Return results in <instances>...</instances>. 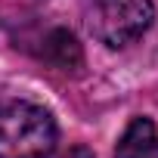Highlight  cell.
Segmentation results:
<instances>
[{"label":"cell","instance_id":"277c9868","mask_svg":"<svg viewBox=\"0 0 158 158\" xmlns=\"http://www.w3.org/2000/svg\"><path fill=\"white\" fill-rule=\"evenodd\" d=\"M40 56H44L50 65L62 68V71H74V68H81V62H84V56H81V44H77L74 34L65 31V28H53V31L44 37V50H40Z\"/></svg>","mask_w":158,"mask_h":158},{"label":"cell","instance_id":"3957f363","mask_svg":"<svg viewBox=\"0 0 158 158\" xmlns=\"http://www.w3.org/2000/svg\"><path fill=\"white\" fill-rule=\"evenodd\" d=\"M115 158H158V133L149 118H133L118 139Z\"/></svg>","mask_w":158,"mask_h":158},{"label":"cell","instance_id":"6da1fadb","mask_svg":"<svg viewBox=\"0 0 158 158\" xmlns=\"http://www.w3.org/2000/svg\"><path fill=\"white\" fill-rule=\"evenodd\" d=\"M56 136V121L47 109L0 96V158H50Z\"/></svg>","mask_w":158,"mask_h":158},{"label":"cell","instance_id":"7a4b0ae2","mask_svg":"<svg viewBox=\"0 0 158 158\" xmlns=\"http://www.w3.org/2000/svg\"><path fill=\"white\" fill-rule=\"evenodd\" d=\"M87 31L106 47H127L143 37L155 19L152 0H84L81 3Z\"/></svg>","mask_w":158,"mask_h":158}]
</instances>
